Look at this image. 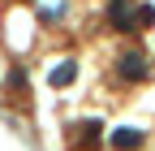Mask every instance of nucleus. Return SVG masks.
I'll return each mask as SVG.
<instances>
[{
	"mask_svg": "<svg viewBox=\"0 0 155 151\" xmlns=\"http://www.w3.org/2000/svg\"><path fill=\"white\" fill-rule=\"evenodd\" d=\"M73 73H78V65L65 61V65H56V69H52V82H56V86H65V82H73Z\"/></svg>",
	"mask_w": 155,
	"mask_h": 151,
	"instance_id": "obj_4",
	"label": "nucleus"
},
{
	"mask_svg": "<svg viewBox=\"0 0 155 151\" xmlns=\"http://www.w3.org/2000/svg\"><path fill=\"white\" fill-rule=\"evenodd\" d=\"M116 78L121 82H147V52L142 48H125L116 61Z\"/></svg>",
	"mask_w": 155,
	"mask_h": 151,
	"instance_id": "obj_1",
	"label": "nucleus"
},
{
	"mask_svg": "<svg viewBox=\"0 0 155 151\" xmlns=\"http://www.w3.org/2000/svg\"><path fill=\"white\" fill-rule=\"evenodd\" d=\"M108 143H112L116 151H134V147H142V129H129V125H125V129H112Z\"/></svg>",
	"mask_w": 155,
	"mask_h": 151,
	"instance_id": "obj_3",
	"label": "nucleus"
},
{
	"mask_svg": "<svg viewBox=\"0 0 155 151\" xmlns=\"http://www.w3.org/2000/svg\"><path fill=\"white\" fill-rule=\"evenodd\" d=\"M138 5H134V0H112L108 5V22L116 26V30H134V22H138Z\"/></svg>",
	"mask_w": 155,
	"mask_h": 151,
	"instance_id": "obj_2",
	"label": "nucleus"
}]
</instances>
